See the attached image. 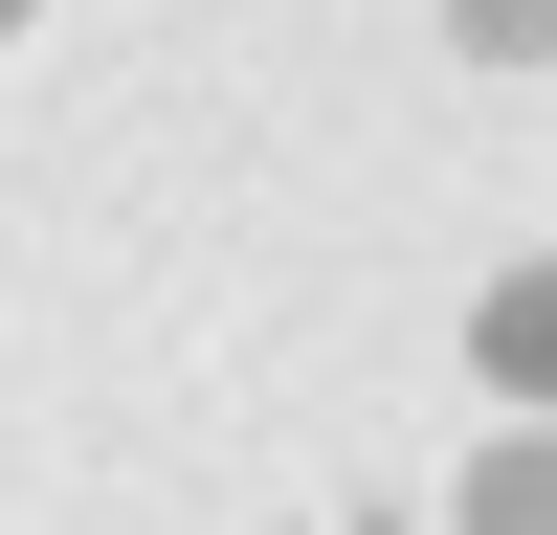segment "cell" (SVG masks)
I'll return each mask as SVG.
<instances>
[{
  "label": "cell",
  "mask_w": 557,
  "mask_h": 535,
  "mask_svg": "<svg viewBox=\"0 0 557 535\" xmlns=\"http://www.w3.org/2000/svg\"><path fill=\"white\" fill-rule=\"evenodd\" d=\"M23 23H45V0H0V45H23Z\"/></svg>",
  "instance_id": "cell-4"
},
{
  "label": "cell",
  "mask_w": 557,
  "mask_h": 535,
  "mask_svg": "<svg viewBox=\"0 0 557 535\" xmlns=\"http://www.w3.org/2000/svg\"><path fill=\"white\" fill-rule=\"evenodd\" d=\"M446 535H557V424H491L469 446V513Z\"/></svg>",
  "instance_id": "cell-2"
},
{
  "label": "cell",
  "mask_w": 557,
  "mask_h": 535,
  "mask_svg": "<svg viewBox=\"0 0 557 535\" xmlns=\"http://www.w3.org/2000/svg\"><path fill=\"white\" fill-rule=\"evenodd\" d=\"M469 380L513 401V424H557V246H513V268L469 290Z\"/></svg>",
  "instance_id": "cell-1"
},
{
  "label": "cell",
  "mask_w": 557,
  "mask_h": 535,
  "mask_svg": "<svg viewBox=\"0 0 557 535\" xmlns=\"http://www.w3.org/2000/svg\"><path fill=\"white\" fill-rule=\"evenodd\" d=\"M446 45L469 67H557V0H446Z\"/></svg>",
  "instance_id": "cell-3"
}]
</instances>
